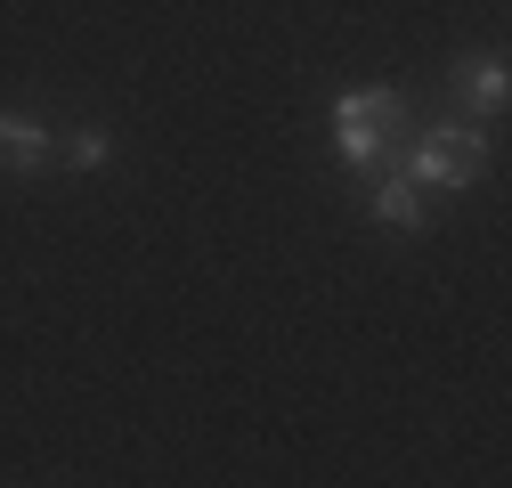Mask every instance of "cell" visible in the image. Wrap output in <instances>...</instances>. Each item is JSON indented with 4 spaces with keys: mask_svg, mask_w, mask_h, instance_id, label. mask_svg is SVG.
Masks as SVG:
<instances>
[{
    "mask_svg": "<svg viewBox=\"0 0 512 488\" xmlns=\"http://www.w3.org/2000/svg\"><path fill=\"white\" fill-rule=\"evenodd\" d=\"M407 131H415V106L399 90H342L334 98V155L350 171H382Z\"/></svg>",
    "mask_w": 512,
    "mask_h": 488,
    "instance_id": "6da1fadb",
    "label": "cell"
},
{
    "mask_svg": "<svg viewBox=\"0 0 512 488\" xmlns=\"http://www.w3.org/2000/svg\"><path fill=\"white\" fill-rule=\"evenodd\" d=\"M488 171V131H472V122H423L415 147H407V179L415 188H472V179Z\"/></svg>",
    "mask_w": 512,
    "mask_h": 488,
    "instance_id": "7a4b0ae2",
    "label": "cell"
},
{
    "mask_svg": "<svg viewBox=\"0 0 512 488\" xmlns=\"http://www.w3.org/2000/svg\"><path fill=\"white\" fill-rule=\"evenodd\" d=\"M374 220L399 228V236H423V220H431V212H423V188H415L407 171H391V163L374 171Z\"/></svg>",
    "mask_w": 512,
    "mask_h": 488,
    "instance_id": "3957f363",
    "label": "cell"
},
{
    "mask_svg": "<svg viewBox=\"0 0 512 488\" xmlns=\"http://www.w3.org/2000/svg\"><path fill=\"white\" fill-rule=\"evenodd\" d=\"M49 155H57V139L33 114H0V171H41Z\"/></svg>",
    "mask_w": 512,
    "mask_h": 488,
    "instance_id": "277c9868",
    "label": "cell"
},
{
    "mask_svg": "<svg viewBox=\"0 0 512 488\" xmlns=\"http://www.w3.org/2000/svg\"><path fill=\"white\" fill-rule=\"evenodd\" d=\"M456 90H464L480 114H496V106L512 98V74H504V57H464V66H456Z\"/></svg>",
    "mask_w": 512,
    "mask_h": 488,
    "instance_id": "5b68a950",
    "label": "cell"
},
{
    "mask_svg": "<svg viewBox=\"0 0 512 488\" xmlns=\"http://www.w3.org/2000/svg\"><path fill=\"white\" fill-rule=\"evenodd\" d=\"M106 155H114V139H106V131H74V139H66V163H74V171H98Z\"/></svg>",
    "mask_w": 512,
    "mask_h": 488,
    "instance_id": "8992f818",
    "label": "cell"
}]
</instances>
